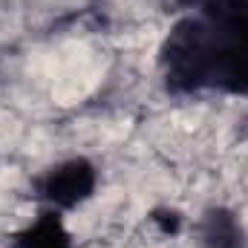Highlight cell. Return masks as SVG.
I'll return each instance as SVG.
<instances>
[{
    "instance_id": "cell-1",
    "label": "cell",
    "mask_w": 248,
    "mask_h": 248,
    "mask_svg": "<svg viewBox=\"0 0 248 248\" xmlns=\"http://www.w3.org/2000/svg\"><path fill=\"white\" fill-rule=\"evenodd\" d=\"M104 185V173L95 159L84 153H69L46 168H41L32 179V199L35 208H52L58 214H78L84 211Z\"/></svg>"
},
{
    "instance_id": "cell-2",
    "label": "cell",
    "mask_w": 248,
    "mask_h": 248,
    "mask_svg": "<svg viewBox=\"0 0 248 248\" xmlns=\"http://www.w3.org/2000/svg\"><path fill=\"white\" fill-rule=\"evenodd\" d=\"M72 217L52 208H35L6 237V248H81Z\"/></svg>"
}]
</instances>
